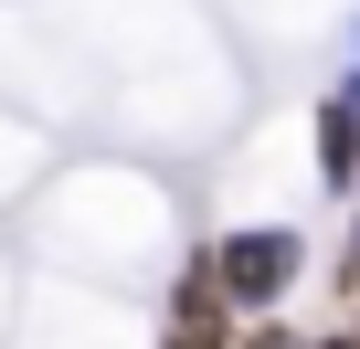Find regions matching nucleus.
I'll return each instance as SVG.
<instances>
[{
    "label": "nucleus",
    "mask_w": 360,
    "mask_h": 349,
    "mask_svg": "<svg viewBox=\"0 0 360 349\" xmlns=\"http://www.w3.org/2000/svg\"><path fill=\"white\" fill-rule=\"evenodd\" d=\"M244 338V317H233V296L212 286V265H180V286H169V307H159V349H233Z\"/></svg>",
    "instance_id": "obj_2"
},
{
    "label": "nucleus",
    "mask_w": 360,
    "mask_h": 349,
    "mask_svg": "<svg viewBox=\"0 0 360 349\" xmlns=\"http://www.w3.org/2000/svg\"><path fill=\"white\" fill-rule=\"evenodd\" d=\"M202 265H212V286L233 296V317H276V307L307 286V233H297V223H233V233L202 244Z\"/></svg>",
    "instance_id": "obj_1"
},
{
    "label": "nucleus",
    "mask_w": 360,
    "mask_h": 349,
    "mask_svg": "<svg viewBox=\"0 0 360 349\" xmlns=\"http://www.w3.org/2000/svg\"><path fill=\"white\" fill-rule=\"evenodd\" d=\"M349 338H360V275H349Z\"/></svg>",
    "instance_id": "obj_8"
},
{
    "label": "nucleus",
    "mask_w": 360,
    "mask_h": 349,
    "mask_svg": "<svg viewBox=\"0 0 360 349\" xmlns=\"http://www.w3.org/2000/svg\"><path fill=\"white\" fill-rule=\"evenodd\" d=\"M307 159H318V191H360V85L339 74L307 117Z\"/></svg>",
    "instance_id": "obj_3"
},
{
    "label": "nucleus",
    "mask_w": 360,
    "mask_h": 349,
    "mask_svg": "<svg viewBox=\"0 0 360 349\" xmlns=\"http://www.w3.org/2000/svg\"><path fill=\"white\" fill-rule=\"evenodd\" d=\"M233 349H307V338H297L286 317H244V338H233Z\"/></svg>",
    "instance_id": "obj_4"
},
{
    "label": "nucleus",
    "mask_w": 360,
    "mask_h": 349,
    "mask_svg": "<svg viewBox=\"0 0 360 349\" xmlns=\"http://www.w3.org/2000/svg\"><path fill=\"white\" fill-rule=\"evenodd\" d=\"M349 85H360V22H349Z\"/></svg>",
    "instance_id": "obj_7"
},
{
    "label": "nucleus",
    "mask_w": 360,
    "mask_h": 349,
    "mask_svg": "<svg viewBox=\"0 0 360 349\" xmlns=\"http://www.w3.org/2000/svg\"><path fill=\"white\" fill-rule=\"evenodd\" d=\"M360 275V191H349V265H339V286Z\"/></svg>",
    "instance_id": "obj_5"
},
{
    "label": "nucleus",
    "mask_w": 360,
    "mask_h": 349,
    "mask_svg": "<svg viewBox=\"0 0 360 349\" xmlns=\"http://www.w3.org/2000/svg\"><path fill=\"white\" fill-rule=\"evenodd\" d=\"M307 349H360V338H349V328H328V338H307Z\"/></svg>",
    "instance_id": "obj_6"
}]
</instances>
